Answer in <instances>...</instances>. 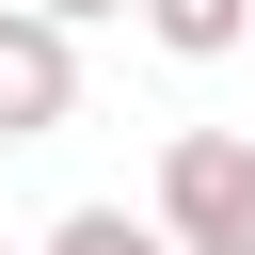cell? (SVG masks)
<instances>
[{"label": "cell", "instance_id": "277c9868", "mask_svg": "<svg viewBox=\"0 0 255 255\" xmlns=\"http://www.w3.org/2000/svg\"><path fill=\"white\" fill-rule=\"evenodd\" d=\"M143 32H159L175 64H223V48L255 32V0H143Z\"/></svg>", "mask_w": 255, "mask_h": 255}, {"label": "cell", "instance_id": "3957f363", "mask_svg": "<svg viewBox=\"0 0 255 255\" xmlns=\"http://www.w3.org/2000/svg\"><path fill=\"white\" fill-rule=\"evenodd\" d=\"M48 255H191V239H175L159 207H64V223H48Z\"/></svg>", "mask_w": 255, "mask_h": 255}, {"label": "cell", "instance_id": "7a4b0ae2", "mask_svg": "<svg viewBox=\"0 0 255 255\" xmlns=\"http://www.w3.org/2000/svg\"><path fill=\"white\" fill-rule=\"evenodd\" d=\"M64 112H80V32L32 16V0H0V143H48Z\"/></svg>", "mask_w": 255, "mask_h": 255}, {"label": "cell", "instance_id": "5b68a950", "mask_svg": "<svg viewBox=\"0 0 255 255\" xmlns=\"http://www.w3.org/2000/svg\"><path fill=\"white\" fill-rule=\"evenodd\" d=\"M32 16H64V32H80V16H143V0H32Z\"/></svg>", "mask_w": 255, "mask_h": 255}, {"label": "cell", "instance_id": "6da1fadb", "mask_svg": "<svg viewBox=\"0 0 255 255\" xmlns=\"http://www.w3.org/2000/svg\"><path fill=\"white\" fill-rule=\"evenodd\" d=\"M159 223L191 255H255V128H175L159 143Z\"/></svg>", "mask_w": 255, "mask_h": 255}]
</instances>
